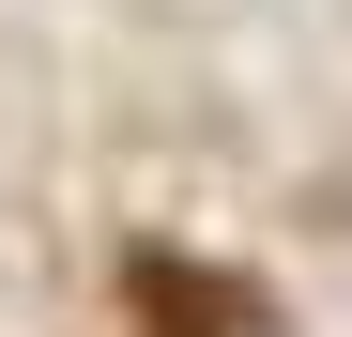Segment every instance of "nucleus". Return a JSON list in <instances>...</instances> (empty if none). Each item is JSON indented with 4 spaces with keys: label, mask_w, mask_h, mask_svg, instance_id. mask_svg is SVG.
<instances>
[{
    "label": "nucleus",
    "mask_w": 352,
    "mask_h": 337,
    "mask_svg": "<svg viewBox=\"0 0 352 337\" xmlns=\"http://www.w3.org/2000/svg\"><path fill=\"white\" fill-rule=\"evenodd\" d=\"M138 322H168V337H261L230 276H199V261H153V246H138Z\"/></svg>",
    "instance_id": "nucleus-1"
}]
</instances>
